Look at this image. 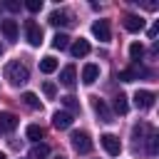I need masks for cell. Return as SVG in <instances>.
<instances>
[{
	"mask_svg": "<svg viewBox=\"0 0 159 159\" xmlns=\"http://www.w3.org/2000/svg\"><path fill=\"white\" fill-rule=\"evenodd\" d=\"M5 7L15 12V10H20V2H15V0H10V2H5Z\"/></svg>",
	"mask_w": 159,
	"mask_h": 159,
	"instance_id": "obj_27",
	"label": "cell"
},
{
	"mask_svg": "<svg viewBox=\"0 0 159 159\" xmlns=\"http://www.w3.org/2000/svg\"><path fill=\"white\" fill-rule=\"evenodd\" d=\"M42 134H45V132H42V127H40V124H30V127H27V139L40 142V139H42Z\"/></svg>",
	"mask_w": 159,
	"mask_h": 159,
	"instance_id": "obj_21",
	"label": "cell"
},
{
	"mask_svg": "<svg viewBox=\"0 0 159 159\" xmlns=\"http://www.w3.org/2000/svg\"><path fill=\"white\" fill-rule=\"evenodd\" d=\"M0 159H7V157H5V152H0Z\"/></svg>",
	"mask_w": 159,
	"mask_h": 159,
	"instance_id": "obj_29",
	"label": "cell"
},
{
	"mask_svg": "<svg viewBox=\"0 0 159 159\" xmlns=\"http://www.w3.org/2000/svg\"><path fill=\"white\" fill-rule=\"evenodd\" d=\"M92 35L99 40V42H109L112 40V30H109V22L107 20H97L92 25Z\"/></svg>",
	"mask_w": 159,
	"mask_h": 159,
	"instance_id": "obj_5",
	"label": "cell"
},
{
	"mask_svg": "<svg viewBox=\"0 0 159 159\" xmlns=\"http://www.w3.org/2000/svg\"><path fill=\"white\" fill-rule=\"evenodd\" d=\"M72 20H70V12H65V10H55L52 15H50V25H55V27H60V25H70Z\"/></svg>",
	"mask_w": 159,
	"mask_h": 159,
	"instance_id": "obj_15",
	"label": "cell"
},
{
	"mask_svg": "<svg viewBox=\"0 0 159 159\" xmlns=\"http://www.w3.org/2000/svg\"><path fill=\"white\" fill-rule=\"evenodd\" d=\"M55 70H57V60H55L52 55H47V57H42V60H40V72L50 75V72H55Z\"/></svg>",
	"mask_w": 159,
	"mask_h": 159,
	"instance_id": "obj_16",
	"label": "cell"
},
{
	"mask_svg": "<svg viewBox=\"0 0 159 159\" xmlns=\"http://www.w3.org/2000/svg\"><path fill=\"white\" fill-rule=\"evenodd\" d=\"M157 32H159V25H152L149 27V37H157Z\"/></svg>",
	"mask_w": 159,
	"mask_h": 159,
	"instance_id": "obj_28",
	"label": "cell"
},
{
	"mask_svg": "<svg viewBox=\"0 0 159 159\" xmlns=\"http://www.w3.org/2000/svg\"><path fill=\"white\" fill-rule=\"evenodd\" d=\"M97 77H99V67H97V65L89 62V65L82 67V82H84V84H94Z\"/></svg>",
	"mask_w": 159,
	"mask_h": 159,
	"instance_id": "obj_10",
	"label": "cell"
},
{
	"mask_svg": "<svg viewBox=\"0 0 159 159\" xmlns=\"http://www.w3.org/2000/svg\"><path fill=\"white\" fill-rule=\"evenodd\" d=\"M99 142H102V147H104V152H107L109 157H119V152H122L119 137H114V134H102Z\"/></svg>",
	"mask_w": 159,
	"mask_h": 159,
	"instance_id": "obj_4",
	"label": "cell"
},
{
	"mask_svg": "<svg viewBox=\"0 0 159 159\" xmlns=\"http://www.w3.org/2000/svg\"><path fill=\"white\" fill-rule=\"evenodd\" d=\"M72 147H75V152H80V154H87L89 149H92V139H89V134L87 132H72Z\"/></svg>",
	"mask_w": 159,
	"mask_h": 159,
	"instance_id": "obj_3",
	"label": "cell"
},
{
	"mask_svg": "<svg viewBox=\"0 0 159 159\" xmlns=\"http://www.w3.org/2000/svg\"><path fill=\"white\" fill-rule=\"evenodd\" d=\"M52 47H55V50H65V47H70V37H67L65 32H57V35L52 37Z\"/></svg>",
	"mask_w": 159,
	"mask_h": 159,
	"instance_id": "obj_19",
	"label": "cell"
},
{
	"mask_svg": "<svg viewBox=\"0 0 159 159\" xmlns=\"http://www.w3.org/2000/svg\"><path fill=\"white\" fill-rule=\"evenodd\" d=\"M60 82H62L65 87H75V82H77V70H75V65H67V67L60 72Z\"/></svg>",
	"mask_w": 159,
	"mask_h": 159,
	"instance_id": "obj_11",
	"label": "cell"
},
{
	"mask_svg": "<svg viewBox=\"0 0 159 159\" xmlns=\"http://www.w3.org/2000/svg\"><path fill=\"white\" fill-rule=\"evenodd\" d=\"M52 127H55V129H67V127H72V114H70V112H55V114H52Z\"/></svg>",
	"mask_w": 159,
	"mask_h": 159,
	"instance_id": "obj_9",
	"label": "cell"
},
{
	"mask_svg": "<svg viewBox=\"0 0 159 159\" xmlns=\"http://www.w3.org/2000/svg\"><path fill=\"white\" fill-rule=\"evenodd\" d=\"M2 50H5V47H2V42H0V55H2Z\"/></svg>",
	"mask_w": 159,
	"mask_h": 159,
	"instance_id": "obj_30",
	"label": "cell"
},
{
	"mask_svg": "<svg viewBox=\"0 0 159 159\" xmlns=\"http://www.w3.org/2000/svg\"><path fill=\"white\" fill-rule=\"evenodd\" d=\"M25 7H27L30 12H37V10H42V0H27Z\"/></svg>",
	"mask_w": 159,
	"mask_h": 159,
	"instance_id": "obj_25",
	"label": "cell"
},
{
	"mask_svg": "<svg viewBox=\"0 0 159 159\" xmlns=\"http://www.w3.org/2000/svg\"><path fill=\"white\" fill-rule=\"evenodd\" d=\"M0 30H2L5 40H15L17 37V22L15 20H0Z\"/></svg>",
	"mask_w": 159,
	"mask_h": 159,
	"instance_id": "obj_13",
	"label": "cell"
},
{
	"mask_svg": "<svg viewBox=\"0 0 159 159\" xmlns=\"http://www.w3.org/2000/svg\"><path fill=\"white\" fill-rule=\"evenodd\" d=\"M42 92H45L47 97H55V94H57V87H55L52 82H45V84H42Z\"/></svg>",
	"mask_w": 159,
	"mask_h": 159,
	"instance_id": "obj_26",
	"label": "cell"
},
{
	"mask_svg": "<svg viewBox=\"0 0 159 159\" xmlns=\"http://www.w3.org/2000/svg\"><path fill=\"white\" fill-rule=\"evenodd\" d=\"M22 102H25V104H27L30 109H40V107H42L35 92H25V94H22Z\"/></svg>",
	"mask_w": 159,
	"mask_h": 159,
	"instance_id": "obj_20",
	"label": "cell"
},
{
	"mask_svg": "<svg viewBox=\"0 0 159 159\" xmlns=\"http://www.w3.org/2000/svg\"><path fill=\"white\" fill-rule=\"evenodd\" d=\"M154 99H157V94L149 92V89H137V92H134V104H137L139 109H149V107L154 104Z\"/></svg>",
	"mask_w": 159,
	"mask_h": 159,
	"instance_id": "obj_6",
	"label": "cell"
},
{
	"mask_svg": "<svg viewBox=\"0 0 159 159\" xmlns=\"http://www.w3.org/2000/svg\"><path fill=\"white\" fill-rule=\"evenodd\" d=\"M92 107H94V112L99 114V119H102V122H107V124H109V122H114V114H112V109L104 104V99L94 97V99H92Z\"/></svg>",
	"mask_w": 159,
	"mask_h": 159,
	"instance_id": "obj_7",
	"label": "cell"
},
{
	"mask_svg": "<svg viewBox=\"0 0 159 159\" xmlns=\"http://www.w3.org/2000/svg\"><path fill=\"white\" fill-rule=\"evenodd\" d=\"M137 77H139L137 70H122V72H119V80H122V82H132V80H137Z\"/></svg>",
	"mask_w": 159,
	"mask_h": 159,
	"instance_id": "obj_24",
	"label": "cell"
},
{
	"mask_svg": "<svg viewBox=\"0 0 159 159\" xmlns=\"http://www.w3.org/2000/svg\"><path fill=\"white\" fill-rule=\"evenodd\" d=\"M62 104L70 109V114H75V112H80V102L72 97V94H67V97H62Z\"/></svg>",
	"mask_w": 159,
	"mask_h": 159,
	"instance_id": "obj_22",
	"label": "cell"
},
{
	"mask_svg": "<svg viewBox=\"0 0 159 159\" xmlns=\"http://www.w3.org/2000/svg\"><path fill=\"white\" fill-rule=\"evenodd\" d=\"M129 55H132V60H139V57L144 55V47H142V42H132V45H129Z\"/></svg>",
	"mask_w": 159,
	"mask_h": 159,
	"instance_id": "obj_23",
	"label": "cell"
},
{
	"mask_svg": "<svg viewBox=\"0 0 159 159\" xmlns=\"http://www.w3.org/2000/svg\"><path fill=\"white\" fill-rule=\"evenodd\" d=\"M50 157V147L47 144H35L30 152V159H47Z\"/></svg>",
	"mask_w": 159,
	"mask_h": 159,
	"instance_id": "obj_17",
	"label": "cell"
},
{
	"mask_svg": "<svg viewBox=\"0 0 159 159\" xmlns=\"http://www.w3.org/2000/svg\"><path fill=\"white\" fill-rule=\"evenodd\" d=\"M5 80H7L12 87L25 84V82L30 80V70H27V65L20 62V60H10V62L5 65Z\"/></svg>",
	"mask_w": 159,
	"mask_h": 159,
	"instance_id": "obj_1",
	"label": "cell"
},
{
	"mask_svg": "<svg viewBox=\"0 0 159 159\" xmlns=\"http://www.w3.org/2000/svg\"><path fill=\"white\" fill-rule=\"evenodd\" d=\"M70 52H72V57H84V55H89V42L80 37V40H75V42H72Z\"/></svg>",
	"mask_w": 159,
	"mask_h": 159,
	"instance_id": "obj_14",
	"label": "cell"
},
{
	"mask_svg": "<svg viewBox=\"0 0 159 159\" xmlns=\"http://www.w3.org/2000/svg\"><path fill=\"white\" fill-rule=\"evenodd\" d=\"M55 159H65V157H55Z\"/></svg>",
	"mask_w": 159,
	"mask_h": 159,
	"instance_id": "obj_31",
	"label": "cell"
},
{
	"mask_svg": "<svg viewBox=\"0 0 159 159\" xmlns=\"http://www.w3.org/2000/svg\"><path fill=\"white\" fill-rule=\"evenodd\" d=\"M124 30H129V32H139V30H144V20L139 17V15H124Z\"/></svg>",
	"mask_w": 159,
	"mask_h": 159,
	"instance_id": "obj_8",
	"label": "cell"
},
{
	"mask_svg": "<svg viewBox=\"0 0 159 159\" xmlns=\"http://www.w3.org/2000/svg\"><path fill=\"white\" fill-rule=\"evenodd\" d=\"M17 127V117L12 112H0V132H12Z\"/></svg>",
	"mask_w": 159,
	"mask_h": 159,
	"instance_id": "obj_12",
	"label": "cell"
},
{
	"mask_svg": "<svg viewBox=\"0 0 159 159\" xmlns=\"http://www.w3.org/2000/svg\"><path fill=\"white\" fill-rule=\"evenodd\" d=\"M25 35H27V42L32 47H40L42 45V27L35 22V20H27L25 22Z\"/></svg>",
	"mask_w": 159,
	"mask_h": 159,
	"instance_id": "obj_2",
	"label": "cell"
},
{
	"mask_svg": "<svg viewBox=\"0 0 159 159\" xmlns=\"http://www.w3.org/2000/svg\"><path fill=\"white\" fill-rule=\"evenodd\" d=\"M114 109H117L119 114H127V112H129V102H127V94H122V92H119V94L114 97Z\"/></svg>",
	"mask_w": 159,
	"mask_h": 159,
	"instance_id": "obj_18",
	"label": "cell"
}]
</instances>
